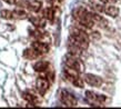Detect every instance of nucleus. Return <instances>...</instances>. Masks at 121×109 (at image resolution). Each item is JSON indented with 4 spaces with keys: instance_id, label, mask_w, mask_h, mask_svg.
I'll use <instances>...</instances> for the list:
<instances>
[{
    "instance_id": "nucleus-7",
    "label": "nucleus",
    "mask_w": 121,
    "mask_h": 109,
    "mask_svg": "<svg viewBox=\"0 0 121 109\" xmlns=\"http://www.w3.org/2000/svg\"><path fill=\"white\" fill-rule=\"evenodd\" d=\"M36 87H37V90L40 92L41 95H44L48 91L49 87H50V84H49V80L44 77H39L36 81Z\"/></svg>"
},
{
    "instance_id": "nucleus-11",
    "label": "nucleus",
    "mask_w": 121,
    "mask_h": 109,
    "mask_svg": "<svg viewBox=\"0 0 121 109\" xmlns=\"http://www.w3.org/2000/svg\"><path fill=\"white\" fill-rule=\"evenodd\" d=\"M27 7L32 12H39L42 7V2L40 0H31L29 2H27Z\"/></svg>"
},
{
    "instance_id": "nucleus-14",
    "label": "nucleus",
    "mask_w": 121,
    "mask_h": 109,
    "mask_svg": "<svg viewBox=\"0 0 121 109\" xmlns=\"http://www.w3.org/2000/svg\"><path fill=\"white\" fill-rule=\"evenodd\" d=\"M39 56H40V54H38L37 51L35 50L32 47H31V48H28V49H26V50L23 51V57H25V58H27V59H29V60L37 59Z\"/></svg>"
},
{
    "instance_id": "nucleus-13",
    "label": "nucleus",
    "mask_w": 121,
    "mask_h": 109,
    "mask_svg": "<svg viewBox=\"0 0 121 109\" xmlns=\"http://www.w3.org/2000/svg\"><path fill=\"white\" fill-rule=\"evenodd\" d=\"M48 67H49V62L44 61V60H40V61H37L33 65V69L38 73H43L48 69Z\"/></svg>"
},
{
    "instance_id": "nucleus-1",
    "label": "nucleus",
    "mask_w": 121,
    "mask_h": 109,
    "mask_svg": "<svg viewBox=\"0 0 121 109\" xmlns=\"http://www.w3.org/2000/svg\"><path fill=\"white\" fill-rule=\"evenodd\" d=\"M69 42L76 47L80 48L81 50H86L89 47V36L81 28H73L70 31Z\"/></svg>"
},
{
    "instance_id": "nucleus-12",
    "label": "nucleus",
    "mask_w": 121,
    "mask_h": 109,
    "mask_svg": "<svg viewBox=\"0 0 121 109\" xmlns=\"http://www.w3.org/2000/svg\"><path fill=\"white\" fill-rule=\"evenodd\" d=\"M89 4L91 5L92 9L97 12H103V8L106 6L101 0H89Z\"/></svg>"
},
{
    "instance_id": "nucleus-2",
    "label": "nucleus",
    "mask_w": 121,
    "mask_h": 109,
    "mask_svg": "<svg viewBox=\"0 0 121 109\" xmlns=\"http://www.w3.org/2000/svg\"><path fill=\"white\" fill-rule=\"evenodd\" d=\"M72 17L79 22V25L83 27V29H90L95 26V23L91 21V19L89 17V11L83 7H78L73 9Z\"/></svg>"
},
{
    "instance_id": "nucleus-10",
    "label": "nucleus",
    "mask_w": 121,
    "mask_h": 109,
    "mask_svg": "<svg viewBox=\"0 0 121 109\" xmlns=\"http://www.w3.org/2000/svg\"><path fill=\"white\" fill-rule=\"evenodd\" d=\"M29 20L36 28H39V29L43 28L44 26H46V21H47L42 16H30Z\"/></svg>"
},
{
    "instance_id": "nucleus-18",
    "label": "nucleus",
    "mask_w": 121,
    "mask_h": 109,
    "mask_svg": "<svg viewBox=\"0 0 121 109\" xmlns=\"http://www.w3.org/2000/svg\"><path fill=\"white\" fill-rule=\"evenodd\" d=\"M71 82H72V85H74L76 87L78 88H83V79L82 78H80V76L79 77H76L74 79L71 80Z\"/></svg>"
},
{
    "instance_id": "nucleus-4",
    "label": "nucleus",
    "mask_w": 121,
    "mask_h": 109,
    "mask_svg": "<svg viewBox=\"0 0 121 109\" xmlns=\"http://www.w3.org/2000/svg\"><path fill=\"white\" fill-rule=\"evenodd\" d=\"M60 100H61L63 105H66L67 107H76L78 104L77 98H76L71 92H69L68 90L60 91Z\"/></svg>"
},
{
    "instance_id": "nucleus-17",
    "label": "nucleus",
    "mask_w": 121,
    "mask_h": 109,
    "mask_svg": "<svg viewBox=\"0 0 121 109\" xmlns=\"http://www.w3.org/2000/svg\"><path fill=\"white\" fill-rule=\"evenodd\" d=\"M12 18L19 19V20L27 19L28 18V14H27L26 11H23L22 9H16V10L12 11Z\"/></svg>"
},
{
    "instance_id": "nucleus-20",
    "label": "nucleus",
    "mask_w": 121,
    "mask_h": 109,
    "mask_svg": "<svg viewBox=\"0 0 121 109\" xmlns=\"http://www.w3.org/2000/svg\"><path fill=\"white\" fill-rule=\"evenodd\" d=\"M104 5H108V4H116V2H118L119 0H101Z\"/></svg>"
},
{
    "instance_id": "nucleus-21",
    "label": "nucleus",
    "mask_w": 121,
    "mask_h": 109,
    "mask_svg": "<svg viewBox=\"0 0 121 109\" xmlns=\"http://www.w3.org/2000/svg\"><path fill=\"white\" fill-rule=\"evenodd\" d=\"M4 1L7 2V4H9V5H16L18 2V0H4Z\"/></svg>"
},
{
    "instance_id": "nucleus-16",
    "label": "nucleus",
    "mask_w": 121,
    "mask_h": 109,
    "mask_svg": "<svg viewBox=\"0 0 121 109\" xmlns=\"http://www.w3.org/2000/svg\"><path fill=\"white\" fill-rule=\"evenodd\" d=\"M42 17H43L46 20H49V21H52L53 18H55V10L52 7H48L46 9H43L42 11Z\"/></svg>"
},
{
    "instance_id": "nucleus-6",
    "label": "nucleus",
    "mask_w": 121,
    "mask_h": 109,
    "mask_svg": "<svg viewBox=\"0 0 121 109\" xmlns=\"http://www.w3.org/2000/svg\"><path fill=\"white\" fill-rule=\"evenodd\" d=\"M86 98L90 104H103L106 101V97L103 95H98L93 91H86Z\"/></svg>"
},
{
    "instance_id": "nucleus-9",
    "label": "nucleus",
    "mask_w": 121,
    "mask_h": 109,
    "mask_svg": "<svg viewBox=\"0 0 121 109\" xmlns=\"http://www.w3.org/2000/svg\"><path fill=\"white\" fill-rule=\"evenodd\" d=\"M103 12H104L106 15L112 17V18H116V17L119 15L120 10H119V8H118L117 6H114V4H108L103 8Z\"/></svg>"
},
{
    "instance_id": "nucleus-8",
    "label": "nucleus",
    "mask_w": 121,
    "mask_h": 109,
    "mask_svg": "<svg viewBox=\"0 0 121 109\" xmlns=\"http://www.w3.org/2000/svg\"><path fill=\"white\" fill-rule=\"evenodd\" d=\"M31 47L37 51L39 54H44L49 51V46H48V44L43 42V41H40V40L33 41L32 45H31Z\"/></svg>"
},
{
    "instance_id": "nucleus-15",
    "label": "nucleus",
    "mask_w": 121,
    "mask_h": 109,
    "mask_svg": "<svg viewBox=\"0 0 121 109\" xmlns=\"http://www.w3.org/2000/svg\"><path fill=\"white\" fill-rule=\"evenodd\" d=\"M22 97H23V99H25L27 102H29V104H33V105H37V104H38L37 96H35L32 92L25 91V92L22 94Z\"/></svg>"
},
{
    "instance_id": "nucleus-5",
    "label": "nucleus",
    "mask_w": 121,
    "mask_h": 109,
    "mask_svg": "<svg viewBox=\"0 0 121 109\" xmlns=\"http://www.w3.org/2000/svg\"><path fill=\"white\" fill-rule=\"evenodd\" d=\"M82 79L88 85L93 86V87H100V86L102 85V79H101L99 76L93 75V73H86Z\"/></svg>"
},
{
    "instance_id": "nucleus-22",
    "label": "nucleus",
    "mask_w": 121,
    "mask_h": 109,
    "mask_svg": "<svg viewBox=\"0 0 121 109\" xmlns=\"http://www.w3.org/2000/svg\"><path fill=\"white\" fill-rule=\"evenodd\" d=\"M53 4H60V2H62L63 0H51Z\"/></svg>"
},
{
    "instance_id": "nucleus-19",
    "label": "nucleus",
    "mask_w": 121,
    "mask_h": 109,
    "mask_svg": "<svg viewBox=\"0 0 121 109\" xmlns=\"http://www.w3.org/2000/svg\"><path fill=\"white\" fill-rule=\"evenodd\" d=\"M0 16H1V18L2 19H7V20L12 19V11H10V10H1Z\"/></svg>"
},
{
    "instance_id": "nucleus-3",
    "label": "nucleus",
    "mask_w": 121,
    "mask_h": 109,
    "mask_svg": "<svg viewBox=\"0 0 121 109\" xmlns=\"http://www.w3.org/2000/svg\"><path fill=\"white\" fill-rule=\"evenodd\" d=\"M65 65L67 67H70V68H73L79 73H82L84 69V65L83 62L80 60V57H77V56H73V54H68L65 58Z\"/></svg>"
}]
</instances>
